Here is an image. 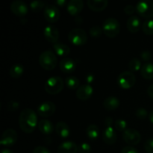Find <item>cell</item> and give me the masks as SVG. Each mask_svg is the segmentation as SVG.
I'll use <instances>...</instances> for the list:
<instances>
[{"instance_id":"e0dca14e","label":"cell","mask_w":153,"mask_h":153,"mask_svg":"<svg viewBox=\"0 0 153 153\" xmlns=\"http://www.w3.org/2000/svg\"><path fill=\"white\" fill-rule=\"evenodd\" d=\"M60 69L63 73H71L76 68V63L73 59L70 58H63L60 62Z\"/></svg>"},{"instance_id":"9c48e42d","label":"cell","mask_w":153,"mask_h":153,"mask_svg":"<svg viewBox=\"0 0 153 153\" xmlns=\"http://www.w3.org/2000/svg\"><path fill=\"white\" fill-rule=\"evenodd\" d=\"M123 139L130 145H137L141 140V136L138 131L134 128H127L123 132Z\"/></svg>"},{"instance_id":"74e56055","label":"cell","mask_w":153,"mask_h":153,"mask_svg":"<svg viewBox=\"0 0 153 153\" xmlns=\"http://www.w3.org/2000/svg\"><path fill=\"white\" fill-rule=\"evenodd\" d=\"M140 58L143 61H149L152 58V54H151V52L149 51H143L140 53Z\"/></svg>"},{"instance_id":"d590c367","label":"cell","mask_w":153,"mask_h":153,"mask_svg":"<svg viewBox=\"0 0 153 153\" xmlns=\"http://www.w3.org/2000/svg\"><path fill=\"white\" fill-rule=\"evenodd\" d=\"M144 149L146 152L153 153V137L146 140L144 143Z\"/></svg>"},{"instance_id":"4316f807","label":"cell","mask_w":153,"mask_h":153,"mask_svg":"<svg viewBox=\"0 0 153 153\" xmlns=\"http://www.w3.org/2000/svg\"><path fill=\"white\" fill-rule=\"evenodd\" d=\"M24 72V68L22 65L19 64H13L10 69V76L13 79H18L22 76Z\"/></svg>"},{"instance_id":"7bdbcfd3","label":"cell","mask_w":153,"mask_h":153,"mask_svg":"<svg viewBox=\"0 0 153 153\" xmlns=\"http://www.w3.org/2000/svg\"><path fill=\"white\" fill-rule=\"evenodd\" d=\"M55 4H56L57 6H59V7H64V6H66L67 7V4H68V2H67L66 0H56V1H55Z\"/></svg>"},{"instance_id":"4fadbf2b","label":"cell","mask_w":153,"mask_h":153,"mask_svg":"<svg viewBox=\"0 0 153 153\" xmlns=\"http://www.w3.org/2000/svg\"><path fill=\"white\" fill-rule=\"evenodd\" d=\"M43 35L48 41L54 44L58 43L60 34L58 29L55 25H48L43 30Z\"/></svg>"},{"instance_id":"f35d334b","label":"cell","mask_w":153,"mask_h":153,"mask_svg":"<svg viewBox=\"0 0 153 153\" xmlns=\"http://www.w3.org/2000/svg\"><path fill=\"white\" fill-rule=\"evenodd\" d=\"M136 11L135 7L132 4H128L124 7V12L128 15H131Z\"/></svg>"},{"instance_id":"f546056e","label":"cell","mask_w":153,"mask_h":153,"mask_svg":"<svg viewBox=\"0 0 153 153\" xmlns=\"http://www.w3.org/2000/svg\"><path fill=\"white\" fill-rule=\"evenodd\" d=\"M141 62H140V60L137 58H134L132 59H131V61H129V64H128V68H129L130 71L131 72H137L139 70L141 69Z\"/></svg>"},{"instance_id":"b9f144b4","label":"cell","mask_w":153,"mask_h":153,"mask_svg":"<svg viewBox=\"0 0 153 153\" xmlns=\"http://www.w3.org/2000/svg\"><path fill=\"white\" fill-rule=\"evenodd\" d=\"M94 79H95L94 75L92 74V73H89V74H88L86 76H85V82H86V84L90 85V84L93 83V82H94Z\"/></svg>"},{"instance_id":"ffe728a7","label":"cell","mask_w":153,"mask_h":153,"mask_svg":"<svg viewBox=\"0 0 153 153\" xmlns=\"http://www.w3.org/2000/svg\"><path fill=\"white\" fill-rule=\"evenodd\" d=\"M141 22L137 16H131L128 19L126 26L128 31L131 33H136L140 30Z\"/></svg>"},{"instance_id":"e575fe53","label":"cell","mask_w":153,"mask_h":153,"mask_svg":"<svg viewBox=\"0 0 153 153\" xmlns=\"http://www.w3.org/2000/svg\"><path fill=\"white\" fill-rule=\"evenodd\" d=\"M135 114L136 117H137V118H139L140 120H144L146 119V117H147L148 112L147 111L145 108H137V110H136Z\"/></svg>"},{"instance_id":"3957f363","label":"cell","mask_w":153,"mask_h":153,"mask_svg":"<svg viewBox=\"0 0 153 153\" xmlns=\"http://www.w3.org/2000/svg\"><path fill=\"white\" fill-rule=\"evenodd\" d=\"M64 82L60 76H52L45 82V91L51 95H55L62 91Z\"/></svg>"},{"instance_id":"f1b7e54d","label":"cell","mask_w":153,"mask_h":153,"mask_svg":"<svg viewBox=\"0 0 153 153\" xmlns=\"http://www.w3.org/2000/svg\"><path fill=\"white\" fill-rule=\"evenodd\" d=\"M142 30L143 33L147 35H152L153 34V19H148L144 21L142 25Z\"/></svg>"},{"instance_id":"7c38bea8","label":"cell","mask_w":153,"mask_h":153,"mask_svg":"<svg viewBox=\"0 0 153 153\" xmlns=\"http://www.w3.org/2000/svg\"><path fill=\"white\" fill-rule=\"evenodd\" d=\"M10 10L12 13L19 16H24L28 11V7L26 3L22 0H15L10 4Z\"/></svg>"},{"instance_id":"60d3db41","label":"cell","mask_w":153,"mask_h":153,"mask_svg":"<svg viewBox=\"0 0 153 153\" xmlns=\"http://www.w3.org/2000/svg\"><path fill=\"white\" fill-rule=\"evenodd\" d=\"M121 153H138L137 149L133 146H125L121 151Z\"/></svg>"},{"instance_id":"d6986e66","label":"cell","mask_w":153,"mask_h":153,"mask_svg":"<svg viewBox=\"0 0 153 153\" xmlns=\"http://www.w3.org/2000/svg\"><path fill=\"white\" fill-rule=\"evenodd\" d=\"M87 4L90 9L96 12H100L107 7L108 1L107 0H88Z\"/></svg>"},{"instance_id":"d4e9b609","label":"cell","mask_w":153,"mask_h":153,"mask_svg":"<svg viewBox=\"0 0 153 153\" xmlns=\"http://www.w3.org/2000/svg\"><path fill=\"white\" fill-rule=\"evenodd\" d=\"M140 74L145 79H153V64L149 62L142 65Z\"/></svg>"},{"instance_id":"5bb4252c","label":"cell","mask_w":153,"mask_h":153,"mask_svg":"<svg viewBox=\"0 0 153 153\" xmlns=\"http://www.w3.org/2000/svg\"><path fill=\"white\" fill-rule=\"evenodd\" d=\"M94 93L92 86L91 85L85 84L82 85L76 90V97L80 100H87L92 96Z\"/></svg>"},{"instance_id":"603a6c76","label":"cell","mask_w":153,"mask_h":153,"mask_svg":"<svg viewBox=\"0 0 153 153\" xmlns=\"http://www.w3.org/2000/svg\"><path fill=\"white\" fill-rule=\"evenodd\" d=\"M38 128L40 132L44 134H50L54 131V125L48 120H41L38 123Z\"/></svg>"},{"instance_id":"f6af8a7d","label":"cell","mask_w":153,"mask_h":153,"mask_svg":"<svg viewBox=\"0 0 153 153\" xmlns=\"http://www.w3.org/2000/svg\"><path fill=\"white\" fill-rule=\"evenodd\" d=\"M147 94L151 98L153 99V84L150 85L147 89Z\"/></svg>"},{"instance_id":"7a4b0ae2","label":"cell","mask_w":153,"mask_h":153,"mask_svg":"<svg viewBox=\"0 0 153 153\" xmlns=\"http://www.w3.org/2000/svg\"><path fill=\"white\" fill-rule=\"evenodd\" d=\"M102 28L103 33L107 37H115L120 31V24L119 21L115 18L109 17L103 22Z\"/></svg>"},{"instance_id":"8992f818","label":"cell","mask_w":153,"mask_h":153,"mask_svg":"<svg viewBox=\"0 0 153 153\" xmlns=\"http://www.w3.org/2000/svg\"><path fill=\"white\" fill-rule=\"evenodd\" d=\"M136 82V77L131 71H124L119 75L117 83L123 89H129L132 88Z\"/></svg>"},{"instance_id":"7dc6e473","label":"cell","mask_w":153,"mask_h":153,"mask_svg":"<svg viewBox=\"0 0 153 153\" xmlns=\"http://www.w3.org/2000/svg\"><path fill=\"white\" fill-rule=\"evenodd\" d=\"M1 153H14V152L9 149H1Z\"/></svg>"},{"instance_id":"83f0119b","label":"cell","mask_w":153,"mask_h":153,"mask_svg":"<svg viewBox=\"0 0 153 153\" xmlns=\"http://www.w3.org/2000/svg\"><path fill=\"white\" fill-rule=\"evenodd\" d=\"M65 84L70 90H76L79 88V80L76 76H68L65 79Z\"/></svg>"},{"instance_id":"8d00e7d4","label":"cell","mask_w":153,"mask_h":153,"mask_svg":"<svg viewBox=\"0 0 153 153\" xmlns=\"http://www.w3.org/2000/svg\"><path fill=\"white\" fill-rule=\"evenodd\" d=\"M19 107V103L16 101H10L7 105V108L10 111H15Z\"/></svg>"},{"instance_id":"d6a6232c","label":"cell","mask_w":153,"mask_h":153,"mask_svg":"<svg viewBox=\"0 0 153 153\" xmlns=\"http://www.w3.org/2000/svg\"><path fill=\"white\" fill-rule=\"evenodd\" d=\"M114 126L116 129L119 131H123L126 130L127 123L123 119H118L114 122Z\"/></svg>"},{"instance_id":"ee69618b","label":"cell","mask_w":153,"mask_h":153,"mask_svg":"<svg viewBox=\"0 0 153 153\" xmlns=\"http://www.w3.org/2000/svg\"><path fill=\"white\" fill-rule=\"evenodd\" d=\"M104 123H105V125L106 126V127H111L112 124H113L114 123L113 118L111 117H108L105 118Z\"/></svg>"},{"instance_id":"7402d4cb","label":"cell","mask_w":153,"mask_h":153,"mask_svg":"<svg viewBox=\"0 0 153 153\" xmlns=\"http://www.w3.org/2000/svg\"><path fill=\"white\" fill-rule=\"evenodd\" d=\"M103 107L105 108V109L108 111H114L116 110L118 107L120 105V101L119 99L116 97H113V96H111V97H107L105 100L103 101Z\"/></svg>"},{"instance_id":"1f68e13d","label":"cell","mask_w":153,"mask_h":153,"mask_svg":"<svg viewBox=\"0 0 153 153\" xmlns=\"http://www.w3.org/2000/svg\"><path fill=\"white\" fill-rule=\"evenodd\" d=\"M102 32V28L101 27L98 26V25H94V26L91 27L89 30L90 35H91V37H94V38L100 37Z\"/></svg>"},{"instance_id":"6da1fadb","label":"cell","mask_w":153,"mask_h":153,"mask_svg":"<svg viewBox=\"0 0 153 153\" xmlns=\"http://www.w3.org/2000/svg\"><path fill=\"white\" fill-rule=\"evenodd\" d=\"M37 124V114L32 109L25 108L19 114V125L21 130L25 133H32L35 129Z\"/></svg>"},{"instance_id":"4dcf8cb0","label":"cell","mask_w":153,"mask_h":153,"mask_svg":"<svg viewBox=\"0 0 153 153\" xmlns=\"http://www.w3.org/2000/svg\"><path fill=\"white\" fill-rule=\"evenodd\" d=\"M45 2L43 1H40V0H35V1H32L30 3V7H31V10L35 13H38L40 12L43 7H45Z\"/></svg>"},{"instance_id":"ac0fdd59","label":"cell","mask_w":153,"mask_h":153,"mask_svg":"<svg viewBox=\"0 0 153 153\" xmlns=\"http://www.w3.org/2000/svg\"><path fill=\"white\" fill-rule=\"evenodd\" d=\"M78 146L73 141H65L58 146V153H77Z\"/></svg>"},{"instance_id":"30bf717a","label":"cell","mask_w":153,"mask_h":153,"mask_svg":"<svg viewBox=\"0 0 153 153\" xmlns=\"http://www.w3.org/2000/svg\"><path fill=\"white\" fill-rule=\"evenodd\" d=\"M17 133L15 130L12 129V128L6 129L1 134L0 144L1 146H13L16 143V140H17Z\"/></svg>"},{"instance_id":"44dd1931","label":"cell","mask_w":153,"mask_h":153,"mask_svg":"<svg viewBox=\"0 0 153 153\" xmlns=\"http://www.w3.org/2000/svg\"><path fill=\"white\" fill-rule=\"evenodd\" d=\"M55 129L58 135L61 138H67L70 134V126L64 122H58L55 125Z\"/></svg>"},{"instance_id":"5b68a950","label":"cell","mask_w":153,"mask_h":153,"mask_svg":"<svg viewBox=\"0 0 153 153\" xmlns=\"http://www.w3.org/2000/svg\"><path fill=\"white\" fill-rule=\"evenodd\" d=\"M68 39L73 44L82 46L88 42V34L82 28H76L69 32Z\"/></svg>"},{"instance_id":"8fae6325","label":"cell","mask_w":153,"mask_h":153,"mask_svg":"<svg viewBox=\"0 0 153 153\" xmlns=\"http://www.w3.org/2000/svg\"><path fill=\"white\" fill-rule=\"evenodd\" d=\"M56 106L55 103L51 101H46L42 102L37 108V112L40 117H49L55 114Z\"/></svg>"},{"instance_id":"836d02e7","label":"cell","mask_w":153,"mask_h":153,"mask_svg":"<svg viewBox=\"0 0 153 153\" xmlns=\"http://www.w3.org/2000/svg\"><path fill=\"white\" fill-rule=\"evenodd\" d=\"M91 151V146L89 143L84 142L78 145V152L79 153H90Z\"/></svg>"},{"instance_id":"ab89813d","label":"cell","mask_w":153,"mask_h":153,"mask_svg":"<svg viewBox=\"0 0 153 153\" xmlns=\"http://www.w3.org/2000/svg\"><path fill=\"white\" fill-rule=\"evenodd\" d=\"M32 153H50V152H49V149L46 147H45V146H40L34 148Z\"/></svg>"},{"instance_id":"2e32d148","label":"cell","mask_w":153,"mask_h":153,"mask_svg":"<svg viewBox=\"0 0 153 153\" xmlns=\"http://www.w3.org/2000/svg\"><path fill=\"white\" fill-rule=\"evenodd\" d=\"M103 141L108 145H112L116 143L117 135L116 131L112 127H106L102 134Z\"/></svg>"},{"instance_id":"cb8c5ba5","label":"cell","mask_w":153,"mask_h":153,"mask_svg":"<svg viewBox=\"0 0 153 153\" xmlns=\"http://www.w3.org/2000/svg\"><path fill=\"white\" fill-rule=\"evenodd\" d=\"M53 49L55 53L59 56H67L70 52V48L67 45L61 43H54Z\"/></svg>"},{"instance_id":"52a82bcc","label":"cell","mask_w":153,"mask_h":153,"mask_svg":"<svg viewBox=\"0 0 153 153\" xmlns=\"http://www.w3.org/2000/svg\"><path fill=\"white\" fill-rule=\"evenodd\" d=\"M135 9L137 13L143 17H153V1L150 0L138 1L136 4Z\"/></svg>"},{"instance_id":"c3c4849f","label":"cell","mask_w":153,"mask_h":153,"mask_svg":"<svg viewBox=\"0 0 153 153\" xmlns=\"http://www.w3.org/2000/svg\"><path fill=\"white\" fill-rule=\"evenodd\" d=\"M149 121H150V122L153 124V110L150 112V113H149Z\"/></svg>"},{"instance_id":"484cf974","label":"cell","mask_w":153,"mask_h":153,"mask_svg":"<svg viewBox=\"0 0 153 153\" xmlns=\"http://www.w3.org/2000/svg\"><path fill=\"white\" fill-rule=\"evenodd\" d=\"M86 134L91 140H97L100 136V128L95 124H90L86 128Z\"/></svg>"},{"instance_id":"277c9868","label":"cell","mask_w":153,"mask_h":153,"mask_svg":"<svg viewBox=\"0 0 153 153\" xmlns=\"http://www.w3.org/2000/svg\"><path fill=\"white\" fill-rule=\"evenodd\" d=\"M39 64L44 70H52L57 66L58 59L53 52L47 50L40 54L39 57Z\"/></svg>"},{"instance_id":"bcb514c9","label":"cell","mask_w":153,"mask_h":153,"mask_svg":"<svg viewBox=\"0 0 153 153\" xmlns=\"http://www.w3.org/2000/svg\"><path fill=\"white\" fill-rule=\"evenodd\" d=\"M75 21H76V23L78 24H81L82 22H83V19H82V18L81 17V16H76V18H75Z\"/></svg>"},{"instance_id":"ba28073f","label":"cell","mask_w":153,"mask_h":153,"mask_svg":"<svg viewBox=\"0 0 153 153\" xmlns=\"http://www.w3.org/2000/svg\"><path fill=\"white\" fill-rule=\"evenodd\" d=\"M43 15L48 22L50 23H54L56 22L58 19H60L61 16V13H60V10L57 6L55 4H49L46 5L44 8V12H43Z\"/></svg>"},{"instance_id":"9a60e30c","label":"cell","mask_w":153,"mask_h":153,"mask_svg":"<svg viewBox=\"0 0 153 153\" xmlns=\"http://www.w3.org/2000/svg\"><path fill=\"white\" fill-rule=\"evenodd\" d=\"M84 7V2L82 0H70L67 5V10L70 15L77 16Z\"/></svg>"}]
</instances>
